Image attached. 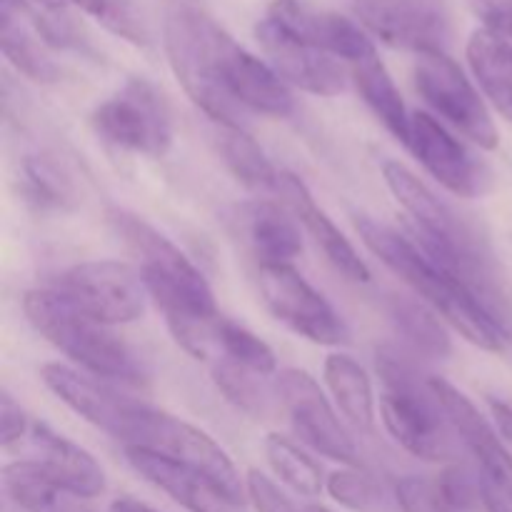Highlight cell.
<instances>
[{"instance_id":"cell-1","label":"cell","mask_w":512,"mask_h":512,"mask_svg":"<svg viewBox=\"0 0 512 512\" xmlns=\"http://www.w3.org/2000/svg\"><path fill=\"white\" fill-rule=\"evenodd\" d=\"M355 228L370 253L403 278L415 293L423 295L468 343L490 353H503L510 343V325H505L468 285L433 263L413 238L378 223L370 215H358Z\"/></svg>"},{"instance_id":"cell-2","label":"cell","mask_w":512,"mask_h":512,"mask_svg":"<svg viewBox=\"0 0 512 512\" xmlns=\"http://www.w3.org/2000/svg\"><path fill=\"white\" fill-rule=\"evenodd\" d=\"M28 323L58 348L65 358L88 370L93 378L118 383H143L145 370L130 345L115 338L108 325L75 308L58 290H30L23 298Z\"/></svg>"},{"instance_id":"cell-3","label":"cell","mask_w":512,"mask_h":512,"mask_svg":"<svg viewBox=\"0 0 512 512\" xmlns=\"http://www.w3.org/2000/svg\"><path fill=\"white\" fill-rule=\"evenodd\" d=\"M378 373L385 385L380 413L388 433L415 458L450 463L458 458V435L433 393L430 375H423L395 350H380Z\"/></svg>"},{"instance_id":"cell-4","label":"cell","mask_w":512,"mask_h":512,"mask_svg":"<svg viewBox=\"0 0 512 512\" xmlns=\"http://www.w3.org/2000/svg\"><path fill=\"white\" fill-rule=\"evenodd\" d=\"M110 223L138 258V270L148 295L163 310L165 320L218 318V305L208 280L173 240L128 210H113Z\"/></svg>"},{"instance_id":"cell-5","label":"cell","mask_w":512,"mask_h":512,"mask_svg":"<svg viewBox=\"0 0 512 512\" xmlns=\"http://www.w3.org/2000/svg\"><path fill=\"white\" fill-rule=\"evenodd\" d=\"M230 35L198 8H178L165 23L170 68L195 105L218 125H240V108L223 88V58Z\"/></svg>"},{"instance_id":"cell-6","label":"cell","mask_w":512,"mask_h":512,"mask_svg":"<svg viewBox=\"0 0 512 512\" xmlns=\"http://www.w3.org/2000/svg\"><path fill=\"white\" fill-rule=\"evenodd\" d=\"M125 448L150 450V453L175 460L185 468L198 470L205 478L213 480L223 493H228L230 498L245 503V483L238 470H235L233 460L228 458V453L208 433L193 428L185 420L173 418V415L148 405Z\"/></svg>"},{"instance_id":"cell-7","label":"cell","mask_w":512,"mask_h":512,"mask_svg":"<svg viewBox=\"0 0 512 512\" xmlns=\"http://www.w3.org/2000/svg\"><path fill=\"white\" fill-rule=\"evenodd\" d=\"M93 128L105 143L148 158H163L173 143L168 105L155 85L143 78L128 80L120 93L98 105Z\"/></svg>"},{"instance_id":"cell-8","label":"cell","mask_w":512,"mask_h":512,"mask_svg":"<svg viewBox=\"0 0 512 512\" xmlns=\"http://www.w3.org/2000/svg\"><path fill=\"white\" fill-rule=\"evenodd\" d=\"M58 293L103 325L133 323L143 315L148 288L138 268L120 260L73 265L60 275Z\"/></svg>"},{"instance_id":"cell-9","label":"cell","mask_w":512,"mask_h":512,"mask_svg":"<svg viewBox=\"0 0 512 512\" xmlns=\"http://www.w3.org/2000/svg\"><path fill=\"white\" fill-rule=\"evenodd\" d=\"M415 88H418L420 98L440 118L458 128L465 138H470L485 150L498 148V128H495L483 98L468 80V75L463 73V68L445 55V50L418 55Z\"/></svg>"},{"instance_id":"cell-10","label":"cell","mask_w":512,"mask_h":512,"mask_svg":"<svg viewBox=\"0 0 512 512\" xmlns=\"http://www.w3.org/2000/svg\"><path fill=\"white\" fill-rule=\"evenodd\" d=\"M258 283L270 313L310 343L340 345L348 340L343 318L293 265L258 268Z\"/></svg>"},{"instance_id":"cell-11","label":"cell","mask_w":512,"mask_h":512,"mask_svg":"<svg viewBox=\"0 0 512 512\" xmlns=\"http://www.w3.org/2000/svg\"><path fill=\"white\" fill-rule=\"evenodd\" d=\"M275 393L303 443H308L315 453L338 460V463H358V448H355L353 438L335 415L333 405L328 403L320 385L305 370H280L275 378Z\"/></svg>"},{"instance_id":"cell-12","label":"cell","mask_w":512,"mask_h":512,"mask_svg":"<svg viewBox=\"0 0 512 512\" xmlns=\"http://www.w3.org/2000/svg\"><path fill=\"white\" fill-rule=\"evenodd\" d=\"M40 378L48 385L50 393L58 395L73 413H78L80 418L108 433L110 438L120 440L123 445H128L140 415L148 408L145 403L120 395L118 390L100 383L98 378H88L68 365H43Z\"/></svg>"},{"instance_id":"cell-13","label":"cell","mask_w":512,"mask_h":512,"mask_svg":"<svg viewBox=\"0 0 512 512\" xmlns=\"http://www.w3.org/2000/svg\"><path fill=\"white\" fill-rule=\"evenodd\" d=\"M360 23L393 48L440 53L448 43L443 5L428 0H353Z\"/></svg>"},{"instance_id":"cell-14","label":"cell","mask_w":512,"mask_h":512,"mask_svg":"<svg viewBox=\"0 0 512 512\" xmlns=\"http://www.w3.org/2000/svg\"><path fill=\"white\" fill-rule=\"evenodd\" d=\"M255 35L268 55L270 68L288 85L313 95H338L345 90L348 78L335 55L288 33L268 15L255 25Z\"/></svg>"},{"instance_id":"cell-15","label":"cell","mask_w":512,"mask_h":512,"mask_svg":"<svg viewBox=\"0 0 512 512\" xmlns=\"http://www.w3.org/2000/svg\"><path fill=\"white\" fill-rule=\"evenodd\" d=\"M408 148L425 170L458 198H475L485 190L488 175L483 165L433 115L413 113Z\"/></svg>"},{"instance_id":"cell-16","label":"cell","mask_w":512,"mask_h":512,"mask_svg":"<svg viewBox=\"0 0 512 512\" xmlns=\"http://www.w3.org/2000/svg\"><path fill=\"white\" fill-rule=\"evenodd\" d=\"M265 15L288 33L298 35L300 40L313 43L315 48L325 50L335 58L348 60L350 65L375 55L370 35L345 15L313 10L300 0H273Z\"/></svg>"},{"instance_id":"cell-17","label":"cell","mask_w":512,"mask_h":512,"mask_svg":"<svg viewBox=\"0 0 512 512\" xmlns=\"http://www.w3.org/2000/svg\"><path fill=\"white\" fill-rule=\"evenodd\" d=\"M430 385H433V393L438 395L440 405L448 415L450 428L455 430L460 443L478 460V473L512 490V455L505 450L498 430L475 408L473 400L460 393L453 383L438 378V375H430Z\"/></svg>"},{"instance_id":"cell-18","label":"cell","mask_w":512,"mask_h":512,"mask_svg":"<svg viewBox=\"0 0 512 512\" xmlns=\"http://www.w3.org/2000/svg\"><path fill=\"white\" fill-rule=\"evenodd\" d=\"M125 458H128L130 468L163 490L168 498L183 505L190 512H245V505L240 500H233L228 493L218 488L210 478L203 473L185 465L175 463V460L163 458L158 453L140 448H125Z\"/></svg>"},{"instance_id":"cell-19","label":"cell","mask_w":512,"mask_h":512,"mask_svg":"<svg viewBox=\"0 0 512 512\" xmlns=\"http://www.w3.org/2000/svg\"><path fill=\"white\" fill-rule=\"evenodd\" d=\"M223 88L240 110L248 108L270 118L293 113L295 100L288 83L253 53L230 40L223 58Z\"/></svg>"},{"instance_id":"cell-20","label":"cell","mask_w":512,"mask_h":512,"mask_svg":"<svg viewBox=\"0 0 512 512\" xmlns=\"http://www.w3.org/2000/svg\"><path fill=\"white\" fill-rule=\"evenodd\" d=\"M25 438H28L30 455H33L30 460L38 463L50 478L58 480L70 493L80 495L85 500L98 498L103 493L105 473L88 450L58 435L45 423H30Z\"/></svg>"},{"instance_id":"cell-21","label":"cell","mask_w":512,"mask_h":512,"mask_svg":"<svg viewBox=\"0 0 512 512\" xmlns=\"http://www.w3.org/2000/svg\"><path fill=\"white\" fill-rule=\"evenodd\" d=\"M278 195H283L290 213L305 225L310 238H313L315 245L323 250V255L330 260V265H333L335 270H340L345 278L355 280V283H368L370 280L368 265L363 263L358 250L350 245V240L335 228V223L325 215V210L318 208V203H315L313 195H310L308 185H305L298 175L293 173L280 175Z\"/></svg>"},{"instance_id":"cell-22","label":"cell","mask_w":512,"mask_h":512,"mask_svg":"<svg viewBox=\"0 0 512 512\" xmlns=\"http://www.w3.org/2000/svg\"><path fill=\"white\" fill-rule=\"evenodd\" d=\"M298 218H290L285 208H280L273 200H253L238 208L235 213V225L258 260V268L265 265H293L303 250V240H300V230L295 225Z\"/></svg>"},{"instance_id":"cell-23","label":"cell","mask_w":512,"mask_h":512,"mask_svg":"<svg viewBox=\"0 0 512 512\" xmlns=\"http://www.w3.org/2000/svg\"><path fill=\"white\" fill-rule=\"evenodd\" d=\"M3 488L10 503L23 512H90L85 498L50 478L33 460H18L3 470Z\"/></svg>"},{"instance_id":"cell-24","label":"cell","mask_w":512,"mask_h":512,"mask_svg":"<svg viewBox=\"0 0 512 512\" xmlns=\"http://www.w3.org/2000/svg\"><path fill=\"white\" fill-rule=\"evenodd\" d=\"M468 63L490 103L512 123V43L490 33L475 30L468 40Z\"/></svg>"},{"instance_id":"cell-25","label":"cell","mask_w":512,"mask_h":512,"mask_svg":"<svg viewBox=\"0 0 512 512\" xmlns=\"http://www.w3.org/2000/svg\"><path fill=\"white\" fill-rule=\"evenodd\" d=\"M325 383L340 413L360 433H373L375 398L368 373L350 355H330L325 360Z\"/></svg>"},{"instance_id":"cell-26","label":"cell","mask_w":512,"mask_h":512,"mask_svg":"<svg viewBox=\"0 0 512 512\" xmlns=\"http://www.w3.org/2000/svg\"><path fill=\"white\" fill-rule=\"evenodd\" d=\"M353 80L355 85H358L363 100L368 103V108L380 118V123H383L400 143L408 145L410 120H413V115H408L403 95H400L398 85L390 78L388 68H385L383 60L378 58V53L360 60V63H353Z\"/></svg>"},{"instance_id":"cell-27","label":"cell","mask_w":512,"mask_h":512,"mask_svg":"<svg viewBox=\"0 0 512 512\" xmlns=\"http://www.w3.org/2000/svg\"><path fill=\"white\" fill-rule=\"evenodd\" d=\"M215 145H218V153L223 158V163L228 165L230 173L245 188L278 193L283 170H275L268 155L263 153V148L243 128H238V125H218V130H215Z\"/></svg>"},{"instance_id":"cell-28","label":"cell","mask_w":512,"mask_h":512,"mask_svg":"<svg viewBox=\"0 0 512 512\" xmlns=\"http://www.w3.org/2000/svg\"><path fill=\"white\" fill-rule=\"evenodd\" d=\"M0 45H3L5 58L25 78L35 80V83H55L60 78L58 65L45 55L38 40L28 33V28L23 25V15L10 0H0Z\"/></svg>"},{"instance_id":"cell-29","label":"cell","mask_w":512,"mask_h":512,"mask_svg":"<svg viewBox=\"0 0 512 512\" xmlns=\"http://www.w3.org/2000/svg\"><path fill=\"white\" fill-rule=\"evenodd\" d=\"M20 185L25 200L43 213L68 210L75 203L73 180L50 155H28L20 168Z\"/></svg>"},{"instance_id":"cell-30","label":"cell","mask_w":512,"mask_h":512,"mask_svg":"<svg viewBox=\"0 0 512 512\" xmlns=\"http://www.w3.org/2000/svg\"><path fill=\"white\" fill-rule=\"evenodd\" d=\"M388 315L395 323V328L400 330V335L418 353L430 355V358H448L450 338L443 325H440V320L430 310H425L415 300L393 295L388 300Z\"/></svg>"},{"instance_id":"cell-31","label":"cell","mask_w":512,"mask_h":512,"mask_svg":"<svg viewBox=\"0 0 512 512\" xmlns=\"http://www.w3.org/2000/svg\"><path fill=\"white\" fill-rule=\"evenodd\" d=\"M265 458H268L273 473L295 493L305 495V498H315V495L323 493L325 478L320 465L290 440L280 438V435H268Z\"/></svg>"},{"instance_id":"cell-32","label":"cell","mask_w":512,"mask_h":512,"mask_svg":"<svg viewBox=\"0 0 512 512\" xmlns=\"http://www.w3.org/2000/svg\"><path fill=\"white\" fill-rule=\"evenodd\" d=\"M213 383L220 393L240 408L243 413L263 418L270 410V390L265 385V375L253 373L238 363H230L225 358L213 360Z\"/></svg>"},{"instance_id":"cell-33","label":"cell","mask_w":512,"mask_h":512,"mask_svg":"<svg viewBox=\"0 0 512 512\" xmlns=\"http://www.w3.org/2000/svg\"><path fill=\"white\" fill-rule=\"evenodd\" d=\"M215 358L238 363L258 375H273L278 368V360H275L270 345L228 318H220L218 323V355Z\"/></svg>"},{"instance_id":"cell-34","label":"cell","mask_w":512,"mask_h":512,"mask_svg":"<svg viewBox=\"0 0 512 512\" xmlns=\"http://www.w3.org/2000/svg\"><path fill=\"white\" fill-rule=\"evenodd\" d=\"M65 3L80 8L90 18L98 20L103 28H108L110 33L138 45V48L150 45L148 25H145L143 15L138 13L133 0H65Z\"/></svg>"},{"instance_id":"cell-35","label":"cell","mask_w":512,"mask_h":512,"mask_svg":"<svg viewBox=\"0 0 512 512\" xmlns=\"http://www.w3.org/2000/svg\"><path fill=\"white\" fill-rule=\"evenodd\" d=\"M325 490L335 503L355 512H388L390 498L383 485L363 470H338L328 478Z\"/></svg>"},{"instance_id":"cell-36","label":"cell","mask_w":512,"mask_h":512,"mask_svg":"<svg viewBox=\"0 0 512 512\" xmlns=\"http://www.w3.org/2000/svg\"><path fill=\"white\" fill-rule=\"evenodd\" d=\"M395 500H398L403 512H465L453 508L448 500L440 495L435 480L425 478H403L395 488Z\"/></svg>"},{"instance_id":"cell-37","label":"cell","mask_w":512,"mask_h":512,"mask_svg":"<svg viewBox=\"0 0 512 512\" xmlns=\"http://www.w3.org/2000/svg\"><path fill=\"white\" fill-rule=\"evenodd\" d=\"M245 495L253 503V508L258 512H308L300 510L268 475H263L260 470H248L245 475Z\"/></svg>"},{"instance_id":"cell-38","label":"cell","mask_w":512,"mask_h":512,"mask_svg":"<svg viewBox=\"0 0 512 512\" xmlns=\"http://www.w3.org/2000/svg\"><path fill=\"white\" fill-rule=\"evenodd\" d=\"M468 5L485 30L512 40V0H468Z\"/></svg>"},{"instance_id":"cell-39","label":"cell","mask_w":512,"mask_h":512,"mask_svg":"<svg viewBox=\"0 0 512 512\" xmlns=\"http://www.w3.org/2000/svg\"><path fill=\"white\" fill-rule=\"evenodd\" d=\"M30 423H33V420H28V415H25V410L15 403L13 395H10L8 390H3V395H0V430H3V433H0L3 435V438H0V445L8 450L13 448L15 443H20V440L28 435Z\"/></svg>"},{"instance_id":"cell-40","label":"cell","mask_w":512,"mask_h":512,"mask_svg":"<svg viewBox=\"0 0 512 512\" xmlns=\"http://www.w3.org/2000/svg\"><path fill=\"white\" fill-rule=\"evenodd\" d=\"M480 490H483V508L488 512H512V490L505 485L480 475Z\"/></svg>"},{"instance_id":"cell-41","label":"cell","mask_w":512,"mask_h":512,"mask_svg":"<svg viewBox=\"0 0 512 512\" xmlns=\"http://www.w3.org/2000/svg\"><path fill=\"white\" fill-rule=\"evenodd\" d=\"M490 413H493L495 425H498L500 435H503L508 443H512V405L505 403L500 398H488Z\"/></svg>"},{"instance_id":"cell-42","label":"cell","mask_w":512,"mask_h":512,"mask_svg":"<svg viewBox=\"0 0 512 512\" xmlns=\"http://www.w3.org/2000/svg\"><path fill=\"white\" fill-rule=\"evenodd\" d=\"M108 512H155V510L150 508V505L138 503V500H133V498H120L110 505Z\"/></svg>"},{"instance_id":"cell-43","label":"cell","mask_w":512,"mask_h":512,"mask_svg":"<svg viewBox=\"0 0 512 512\" xmlns=\"http://www.w3.org/2000/svg\"><path fill=\"white\" fill-rule=\"evenodd\" d=\"M308 512H330V510H325V508H320V505H308V508H305Z\"/></svg>"},{"instance_id":"cell-44","label":"cell","mask_w":512,"mask_h":512,"mask_svg":"<svg viewBox=\"0 0 512 512\" xmlns=\"http://www.w3.org/2000/svg\"><path fill=\"white\" fill-rule=\"evenodd\" d=\"M428 3H435V5H443V0H428Z\"/></svg>"}]
</instances>
